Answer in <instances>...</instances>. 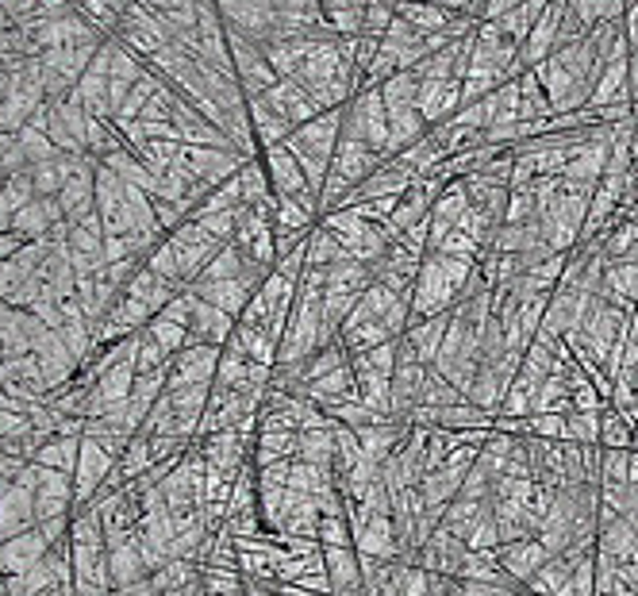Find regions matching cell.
I'll return each mask as SVG.
<instances>
[{
    "mask_svg": "<svg viewBox=\"0 0 638 596\" xmlns=\"http://www.w3.org/2000/svg\"><path fill=\"white\" fill-rule=\"evenodd\" d=\"M474 258H446V254H427L419 266L416 293H412V324L451 312L458 304L466 281L474 278Z\"/></svg>",
    "mask_w": 638,
    "mask_h": 596,
    "instance_id": "cell-1",
    "label": "cell"
},
{
    "mask_svg": "<svg viewBox=\"0 0 638 596\" xmlns=\"http://www.w3.org/2000/svg\"><path fill=\"white\" fill-rule=\"evenodd\" d=\"M343 139H358L381 158H393L389 155V108L381 89H361L351 97V105H343Z\"/></svg>",
    "mask_w": 638,
    "mask_h": 596,
    "instance_id": "cell-2",
    "label": "cell"
},
{
    "mask_svg": "<svg viewBox=\"0 0 638 596\" xmlns=\"http://www.w3.org/2000/svg\"><path fill=\"white\" fill-rule=\"evenodd\" d=\"M319 223L331 231V235L339 239V246H343L351 258L366 261V266H373L381 254L389 251V231L381 228V223H369L361 220L354 208H339V212H328V216H319Z\"/></svg>",
    "mask_w": 638,
    "mask_h": 596,
    "instance_id": "cell-3",
    "label": "cell"
},
{
    "mask_svg": "<svg viewBox=\"0 0 638 596\" xmlns=\"http://www.w3.org/2000/svg\"><path fill=\"white\" fill-rule=\"evenodd\" d=\"M343 139V108H328L316 120H308L304 127H296L289 135V150L293 155H316V158H335V147Z\"/></svg>",
    "mask_w": 638,
    "mask_h": 596,
    "instance_id": "cell-4",
    "label": "cell"
},
{
    "mask_svg": "<svg viewBox=\"0 0 638 596\" xmlns=\"http://www.w3.org/2000/svg\"><path fill=\"white\" fill-rule=\"evenodd\" d=\"M223 346L208 343H188L170 358V381L165 389H185V385H216V369H220Z\"/></svg>",
    "mask_w": 638,
    "mask_h": 596,
    "instance_id": "cell-5",
    "label": "cell"
},
{
    "mask_svg": "<svg viewBox=\"0 0 638 596\" xmlns=\"http://www.w3.org/2000/svg\"><path fill=\"white\" fill-rule=\"evenodd\" d=\"M258 100H262V105L270 108V112H278L285 123H293V131L304 127V123L316 120V115L323 112V108H319L316 100H311V93L304 89L300 82H296V77H281V82L273 85V89L266 93V97H258Z\"/></svg>",
    "mask_w": 638,
    "mask_h": 596,
    "instance_id": "cell-6",
    "label": "cell"
},
{
    "mask_svg": "<svg viewBox=\"0 0 638 596\" xmlns=\"http://www.w3.org/2000/svg\"><path fill=\"white\" fill-rule=\"evenodd\" d=\"M35 515L42 520H54V515H66L70 504H74V477L70 474H58V470H47L35 462Z\"/></svg>",
    "mask_w": 638,
    "mask_h": 596,
    "instance_id": "cell-7",
    "label": "cell"
},
{
    "mask_svg": "<svg viewBox=\"0 0 638 596\" xmlns=\"http://www.w3.org/2000/svg\"><path fill=\"white\" fill-rule=\"evenodd\" d=\"M466 555H469L466 543H462L458 535L446 532V527H439V532L427 535V543L419 547L416 565L419 570H427V573H442V577H458Z\"/></svg>",
    "mask_w": 638,
    "mask_h": 596,
    "instance_id": "cell-8",
    "label": "cell"
},
{
    "mask_svg": "<svg viewBox=\"0 0 638 596\" xmlns=\"http://www.w3.org/2000/svg\"><path fill=\"white\" fill-rule=\"evenodd\" d=\"M39 527V515H35V492L32 485L12 482L9 489L0 492V543L16 539V535Z\"/></svg>",
    "mask_w": 638,
    "mask_h": 596,
    "instance_id": "cell-9",
    "label": "cell"
},
{
    "mask_svg": "<svg viewBox=\"0 0 638 596\" xmlns=\"http://www.w3.org/2000/svg\"><path fill=\"white\" fill-rule=\"evenodd\" d=\"M550 558H554V555H550V550L542 547V543L535 539V535H531V539H512V543H500V547H496L500 570H504L507 577L516 581L519 588H524L527 581H531L535 573H539L542 565L550 562Z\"/></svg>",
    "mask_w": 638,
    "mask_h": 596,
    "instance_id": "cell-10",
    "label": "cell"
},
{
    "mask_svg": "<svg viewBox=\"0 0 638 596\" xmlns=\"http://www.w3.org/2000/svg\"><path fill=\"white\" fill-rule=\"evenodd\" d=\"M466 97H462V77H446V82H419V115L427 120V127H439L451 115L462 112Z\"/></svg>",
    "mask_w": 638,
    "mask_h": 596,
    "instance_id": "cell-11",
    "label": "cell"
},
{
    "mask_svg": "<svg viewBox=\"0 0 638 596\" xmlns=\"http://www.w3.org/2000/svg\"><path fill=\"white\" fill-rule=\"evenodd\" d=\"M238 319L228 316L216 304L193 296V319H188V343H208V346H228L231 331H235Z\"/></svg>",
    "mask_w": 638,
    "mask_h": 596,
    "instance_id": "cell-12",
    "label": "cell"
},
{
    "mask_svg": "<svg viewBox=\"0 0 638 596\" xmlns=\"http://www.w3.org/2000/svg\"><path fill=\"white\" fill-rule=\"evenodd\" d=\"M62 220H66V212H62V205H58V196H35L32 205H24L16 216H12V231H16L20 239L39 243V239H47Z\"/></svg>",
    "mask_w": 638,
    "mask_h": 596,
    "instance_id": "cell-13",
    "label": "cell"
},
{
    "mask_svg": "<svg viewBox=\"0 0 638 596\" xmlns=\"http://www.w3.org/2000/svg\"><path fill=\"white\" fill-rule=\"evenodd\" d=\"M47 550H50V543L42 539L39 527L16 535V539H9V543H0V573H4V577H16V573L35 570V565L47 558Z\"/></svg>",
    "mask_w": 638,
    "mask_h": 596,
    "instance_id": "cell-14",
    "label": "cell"
},
{
    "mask_svg": "<svg viewBox=\"0 0 638 596\" xmlns=\"http://www.w3.org/2000/svg\"><path fill=\"white\" fill-rule=\"evenodd\" d=\"M381 162H385V158L377 155L373 147H366V143H358V139H339L335 158H331V173H339V178L351 181V185L358 188L361 181L369 178V173L381 170Z\"/></svg>",
    "mask_w": 638,
    "mask_h": 596,
    "instance_id": "cell-15",
    "label": "cell"
},
{
    "mask_svg": "<svg viewBox=\"0 0 638 596\" xmlns=\"http://www.w3.org/2000/svg\"><path fill=\"white\" fill-rule=\"evenodd\" d=\"M323 562H328L331 593L335 596H366L358 550L354 547H323Z\"/></svg>",
    "mask_w": 638,
    "mask_h": 596,
    "instance_id": "cell-16",
    "label": "cell"
},
{
    "mask_svg": "<svg viewBox=\"0 0 638 596\" xmlns=\"http://www.w3.org/2000/svg\"><path fill=\"white\" fill-rule=\"evenodd\" d=\"M262 166H266V173H270L273 196H296L308 188V178H304L300 162H296V155L289 150V143L262 150Z\"/></svg>",
    "mask_w": 638,
    "mask_h": 596,
    "instance_id": "cell-17",
    "label": "cell"
},
{
    "mask_svg": "<svg viewBox=\"0 0 638 596\" xmlns=\"http://www.w3.org/2000/svg\"><path fill=\"white\" fill-rule=\"evenodd\" d=\"M597 555H608L615 562H638V532L627 515H615V520L600 523Z\"/></svg>",
    "mask_w": 638,
    "mask_h": 596,
    "instance_id": "cell-18",
    "label": "cell"
},
{
    "mask_svg": "<svg viewBox=\"0 0 638 596\" xmlns=\"http://www.w3.org/2000/svg\"><path fill=\"white\" fill-rule=\"evenodd\" d=\"M228 351L246 354L258 366H278V339L266 331V327H250V324H235L228 339Z\"/></svg>",
    "mask_w": 638,
    "mask_h": 596,
    "instance_id": "cell-19",
    "label": "cell"
},
{
    "mask_svg": "<svg viewBox=\"0 0 638 596\" xmlns=\"http://www.w3.org/2000/svg\"><path fill=\"white\" fill-rule=\"evenodd\" d=\"M446 331H451V312H442V316H431V319H416V324L404 331V339H408L412 351H416L427 366H434V362H439Z\"/></svg>",
    "mask_w": 638,
    "mask_h": 596,
    "instance_id": "cell-20",
    "label": "cell"
},
{
    "mask_svg": "<svg viewBox=\"0 0 638 596\" xmlns=\"http://www.w3.org/2000/svg\"><path fill=\"white\" fill-rule=\"evenodd\" d=\"M396 16H401L408 27H416L419 35H439L451 27L454 12L434 4V0H401V4H396Z\"/></svg>",
    "mask_w": 638,
    "mask_h": 596,
    "instance_id": "cell-21",
    "label": "cell"
},
{
    "mask_svg": "<svg viewBox=\"0 0 638 596\" xmlns=\"http://www.w3.org/2000/svg\"><path fill=\"white\" fill-rule=\"evenodd\" d=\"M300 454V431H258L254 439V466H273V462H293Z\"/></svg>",
    "mask_w": 638,
    "mask_h": 596,
    "instance_id": "cell-22",
    "label": "cell"
},
{
    "mask_svg": "<svg viewBox=\"0 0 638 596\" xmlns=\"http://www.w3.org/2000/svg\"><path fill=\"white\" fill-rule=\"evenodd\" d=\"M77 458H82V439H74V435H50V439L39 447V454H35V462L47 470H58V474L74 477Z\"/></svg>",
    "mask_w": 638,
    "mask_h": 596,
    "instance_id": "cell-23",
    "label": "cell"
},
{
    "mask_svg": "<svg viewBox=\"0 0 638 596\" xmlns=\"http://www.w3.org/2000/svg\"><path fill=\"white\" fill-rule=\"evenodd\" d=\"M600 447H615V450L635 447V424L619 409H612V404L600 412Z\"/></svg>",
    "mask_w": 638,
    "mask_h": 596,
    "instance_id": "cell-24",
    "label": "cell"
},
{
    "mask_svg": "<svg viewBox=\"0 0 638 596\" xmlns=\"http://www.w3.org/2000/svg\"><path fill=\"white\" fill-rule=\"evenodd\" d=\"M565 442L600 447V412H565Z\"/></svg>",
    "mask_w": 638,
    "mask_h": 596,
    "instance_id": "cell-25",
    "label": "cell"
},
{
    "mask_svg": "<svg viewBox=\"0 0 638 596\" xmlns=\"http://www.w3.org/2000/svg\"><path fill=\"white\" fill-rule=\"evenodd\" d=\"M339 258H351V254L339 246V239L331 235L323 223H316L308 235V266H331V261H339Z\"/></svg>",
    "mask_w": 638,
    "mask_h": 596,
    "instance_id": "cell-26",
    "label": "cell"
},
{
    "mask_svg": "<svg viewBox=\"0 0 638 596\" xmlns=\"http://www.w3.org/2000/svg\"><path fill=\"white\" fill-rule=\"evenodd\" d=\"M381 97H385V108H408L419 100V77L412 70H401L393 74L385 85H381Z\"/></svg>",
    "mask_w": 638,
    "mask_h": 596,
    "instance_id": "cell-27",
    "label": "cell"
},
{
    "mask_svg": "<svg viewBox=\"0 0 638 596\" xmlns=\"http://www.w3.org/2000/svg\"><path fill=\"white\" fill-rule=\"evenodd\" d=\"M127 9H132V0H85V20L100 32H112V27H120Z\"/></svg>",
    "mask_w": 638,
    "mask_h": 596,
    "instance_id": "cell-28",
    "label": "cell"
},
{
    "mask_svg": "<svg viewBox=\"0 0 638 596\" xmlns=\"http://www.w3.org/2000/svg\"><path fill=\"white\" fill-rule=\"evenodd\" d=\"M147 336L155 339L158 346H162L165 354H177V351H185L188 346V327H181V324H170V319H162V316H155L147 324Z\"/></svg>",
    "mask_w": 638,
    "mask_h": 596,
    "instance_id": "cell-29",
    "label": "cell"
},
{
    "mask_svg": "<svg viewBox=\"0 0 638 596\" xmlns=\"http://www.w3.org/2000/svg\"><path fill=\"white\" fill-rule=\"evenodd\" d=\"M630 482V450L600 447V485H627Z\"/></svg>",
    "mask_w": 638,
    "mask_h": 596,
    "instance_id": "cell-30",
    "label": "cell"
},
{
    "mask_svg": "<svg viewBox=\"0 0 638 596\" xmlns=\"http://www.w3.org/2000/svg\"><path fill=\"white\" fill-rule=\"evenodd\" d=\"M316 539H319V547H354V532H351V523H346V515H323Z\"/></svg>",
    "mask_w": 638,
    "mask_h": 596,
    "instance_id": "cell-31",
    "label": "cell"
},
{
    "mask_svg": "<svg viewBox=\"0 0 638 596\" xmlns=\"http://www.w3.org/2000/svg\"><path fill=\"white\" fill-rule=\"evenodd\" d=\"M396 9L381 4V0H369L366 4V20H361V35H373V39H385V32L393 27Z\"/></svg>",
    "mask_w": 638,
    "mask_h": 596,
    "instance_id": "cell-32",
    "label": "cell"
},
{
    "mask_svg": "<svg viewBox=\"0 0 638 596\" xmlns=\"http://www.w3.org/2000/svg\"><path fill=\"white\" fill-rule=\"evenodd\" d=\"M108 77H115V82H127V85H139L143 77V65L135 62L127 50L120 47V42H112V70H108Z\"/></svg>",
    "mask_w": 638,
    "mask_h": 596,
    "instance_id": "cell-33",
    "label": "cell"
},
{
    "mask_svg": "<svg viewBox=\"0 0 638 596\" xmlns=\"http://www.w3.org/2000/svg\"><path fill=\"white\" fill-rule=\"evenodd\" d=\"M401 596H431V573L419 570V565H412V570L404 573Z\"/></svg>",
    "mask_w": 638,
    "mask_h": 596,
    "instance_id": "cell-34",
    "label": "cell"
},
{
    "mask_svg": "<svg viewBox=\"0 0 638 596\" xmlns=\"http://www.w3.org/2000/svg\"><path fill=\"white\" fill-rule=\"evenodd\" d=\"M512 596H535V593H527V588H519V593H512Z\"/></svg>",
    "mask_w": 638,
    "mask_h": 596,
    "instance_id": "cell-35",
    "label": "cell"
},
{
    "mask_svg": "<svg viewBox=\"0 0 638 596\" xmlns=\"http://www.w3.org/2000/svg\"><path fill=\"white\" fill-rule=\"evenodd\" d=\"M635 596H638V588H635Z\"/></svg>",
    "mask_w": 638,
    "mask_h": 596,
    "instance_id": "cell-36",
    "label": "cell"
}]
</instances>
